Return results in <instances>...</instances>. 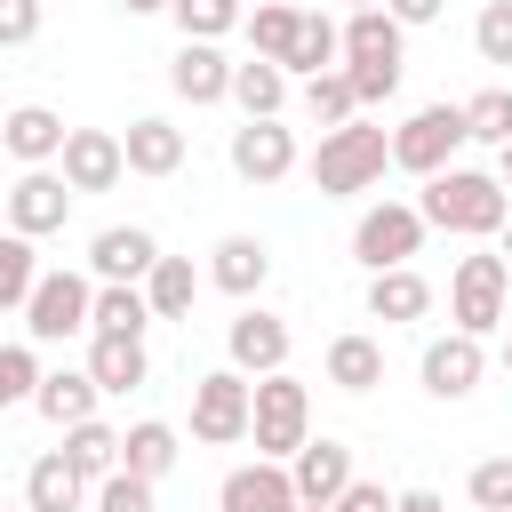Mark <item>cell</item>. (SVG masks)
<instances>
[{"instance_id":"cell-42","label":"cell","mask_w":512,"mask_h":512,"mask_svg":"<svg viewBox=\"0 0 512 512\" xmlns=\"http://www.w3.org/2000/svg\"><path fill=\"white\" fill-rule=\"evenodd\" d=\"M32 32H40V0H0V40L24 48Z\"/></svg>"},{"instance_id":"cell-20","label":"cell","mask_w":512,"mask_h":512,"mask_svg":"<svg viewBox=\"0 0 512 512\" xmlns=\"http://www.w3.org/2000/svg\"><path fill=\"white\" fill-rule=\"evenodd\" d=\"M128 176H176L184 168V128L176 120H160V112H144V120H128Z\"/></svg>"},{"instance_id":"cell-2","label":"cell","mask_w":512,"mask_h":512,"mask_svg":"<svg viewBox=\"0 0 512 512\" xmlns=\"http://www.w3.org/2000/svg\"><path fill=\"white\" fill-rule=\"evenodd\" d=\"M384 160H392V136L368 128V120H344V128H320L312 184H320V200H352V192H368L384 176Z\"/></svg>"},{"instance_id":"cell-49","label":"cell","mask_w":512,"mask_h":512,"mask_svg":"<svg viewBox=\"0 0 512 512\" xmlns=\"http://www.w3.org/2000/svg\"><path fill=\"white\" fill-rule=\"evenodd\" d=\"M504 376H512V336H504Z\"/></svg>"},{"instance_id":"cell-7","label":"cell","mask_w":512,"mask_h":512,"mask_svg":"<svg viewBox=\"0 0 512 512\" xmlns=\"http://www.w3.org/2000/svg\"><path fill=\"white\" fill-rule=\"evenodd\" d=\"M16 320H24V336H32V344H64V336L96 328V280H88V272H48Z\"/></svg>"},{"instance_id":"cell-17","label":"cell","mask_w":512,"mask_h":512,"mask_svg":"<svg viewBox=\"0 0 512 512\" xmlns=\"http://www.w3.org/2000/svg\"><path fill=\"white\" fill-rule=\"evenodd\" d=\"M64 120L48 112V104H16L8 120H0V144H8V160H24V168H48V160H64Z\"/></svg>"},{"instance_id":"cell-33","label":"cell","mask_w":512,"mask_h":512,"mask_svg":"<svg viewBox=\"0 0 512 512\" xmlns=\"http://www.w3.org/2000/svg\"><path fill=\"white\" fill-rule=\"evenodd\" d=\"M120 464H128V472H144V480H160V472L176 464V424H160V416L128 424V440H120Z\"/></svg>"},{"instance_id":"cell-29","label":"cell","mask_w":512,"mask_h":512,"mask_svg":"<svg viewBox=\"0 0 512 512\" xmlns=\"http://www.w3.org/2000/svg\"><path fill=\"white\" fill-rule=\"evenodd\" d=\"M120 440H128V432H112V424H96V416H88V424H72V432H64V456H72V472H80V480H112V472H120Z\"/></svg>"},{"instance_id":"cell-5","label":"cell","mask_w":512,"mask_h":512,"mask_svg":"<svg viewBox=\"0 0 512 512\" xmlns=\"http://www.w3.org/2000/svg\"><path fill=\"white\" fill-rule=\"evenodd\" d=\"M456 144H472L464 104H424V112H408V120L392 128V168H408V176H440V168L456 160Z\"/></svg>"},{"instance_id":"cell-28","label":"cell","mask_w":512,"mask_h":512,"mask_svg":"<svg viewBox=\"0 0 512 512\" xmlns=\"http://www.w3.org/2000/svg\"><path fill=\"white\" fill-rule=\"evenodd\" d=\"M80 496H88V480L72 472V456L56 448V456H40L32 472H24V504L32 512H80Z\"/></svg>"},{"instance_id":"cell-44","label":"cell","mask_w":512,"mask_h":512,"mask_svg":"<svg viewBox=\"0 0 512 512\" xmlns=\"http://www.w3.org/2000/svg\"><path fill=\"white\" fill-rule=\"evenodd\" d=\"M384 8H392L400 24H440V8H448V0H384Z\"/></svg>"},{"instance_id":"cell-30","label":"cell","mask_w":512,"mask_h":512,"mask_svg":"<svg viewBox=\"0 0 512 512\" xmlns=\"http://www.w3.org/2000/svg\"><path fill=\"white\" fill-rule=\"evenodd\" d=\"M144 296H152V312H160V320H192V296H200L192 256H160V264H152V280H144Z\"/></svg>"},{"instance_id":"cell-27","label":"cell","mask_w":512,"mask_h":512,"mask_svg":"<svg viewBox=\"0 0 512 512\" xmlns=\"http://www.w3.org/2000/svg\"><path fill=\"white\" fill-rule=\"evenodd\" d=\"M328 384H336V392H376V384H384V344L360 336V328L336 336V344H328Z\"/></svg>"},{"instance_id":"cell-41","label":"cell","mask_w":512,"mask_h":512,"mask_svg":"<svg viewBox=\"0 0 512 512\" xmlns=\"http://www.w3.org/2000/svg\"><path fill=\"white\" fill-rule=\"evenodd\" d=\"M472 504H480V512H512V456L472 464Z\"/></svg>"},{"instance_id":"cell-45","label":"cell","mask_w":512,"mask_h":512,"mask_svg":"<svg viewBox=\"0 0 512 512\" xmlns=\"http://www.w3.org/2000/svg\"><path fill=\"white\" fill-rule=\"evenodd\" d=\"M400 512H448V504H440L432 488H400Z\"/></svg>"},{"instance_id":"cell-8","label":"cell","mask_w":512,"mask_h":512,"mask_svg":"<svg viewBox=\"0 0 512 512\" xmlns=\"http://www.w3.org/2000/svg\"><path fill=\"white\" fill-rule=\"evenodd\" d=\"M424 208H408V200H384V208H368L360 224H352V256L368 264V272H392V264H408L416 248H424Z\"/></svg>"},{"instance_id":"cell-40","label":"cell","mask_w":512,"mask_h":512,"mask_svg":"<svg viewBox=\"0 0 512 512\" xmlns=\"http://www.w3.org/2000/svg\"><path fill=\"white\" fill-rule=\"evenodd\" d=\"M96 512H152V480L120 464L112 480H96Z\"/></svg>"},{"instance_id":"cell-47","label":"cell","mask_w":512,"mask_h":512,"mask_svg":"<svg viewBox=\"0 0 512 512\" xmlns=\"http://www.w3.org/2000/svg\"><path fill=\"white\" fill-rule=\"evenodd\" d=\"M496 176H504V184H512V144H496Z\"/></svg>"},{"instance_id":"cell-6","label":"cell","mask_w":512,"mask_h":512,"mask_svg":"<svg viewBox=\"0 0 512 512\" xmlns=\"http://www.w3.org/2000/svg\"><path fill=\"white\" fill-rule=\"evenodd\" d=\"M504 296H512V256H464L456 280H448V320L464 336H496L504 328Z\"/></svg>"},{"instance_id":"cell-34","label":"cell","mask_w":512,"mask_h":512,"mask_svg":"<svg viewBox=\"0 0 512 512\" xmlns=\"http://www.w3.org/2000/svg\"><path fill=\"white\" fill-rule=\"evenodd\" d=\"M336 56H344V24H328V16H312L304 8V32H296V48H288V72H336Z\"/></svg>"},{"instance_id":"cell-39","label":"cell","mask_w":512,"mask_h":512,"mask_svg":"<svg viewBox=\"0 0 512 512\" xmlns=\"http://www.w3.org/2000/svg\"><path fill=\"white\" fill-rule=\"evenodd\" d=\"M472 48H480V64H512V0H488V8H480Z\"/></svg>"},{"instance_id":"cell-12","label":"cell","mask_w":512,"mask_h":512,"mask_svg":"<svg viewBox=\"0 0 512 512\" xmlns=\"http://www.w3.org/2000/svg\"><path fill=\"white\" fill-rule=\"evenodd\" d=\"M56 168L72 176V192H112V184L128 176V144H120L112 128H72Z\"/></svg>"},{"instance_id":"cell-4","label":"cell","mask_w":512,"mask_h":512,"mask_svg":"<svg viewBox=\"0 0 512 512\" xmlns=\"http://www.w3.org/2000/svg\"><path fill=\"white\" fill-rule=\"evenodd\" d=\"M256 456H272V464H288L304 440H312V392L288 376V368H272V376H256Z\"/></svg>"},{"instance_id":"cell-19","label":"cell","mask_w":512,"mask_h":512,"mask_svg":"<svg viewBox=\"0 0 512 512\" xmlns=\"http://www.w3.org/2000/svg\"><path fill=\"white\" fill-rule=\"evenodd\" d=\"M288 472H296V496H304V504H336V496L352 488V448H344V440H304V448L288 456Z\"/></svg>"},{"instance_id":"cell-46","label":"cell","mask_w":512,"mask_h":512,"mask_svg":"<svg viewBox=\"0 0 512 512\" xmlns=\"http://www.w3.org/2000/svg\"><path fill=\"white\" fill-rule=\"evenodd\" d=\"M128 16H160V8H176V0H120Z\"/></svg>"},{"instance_id":"cell-15","label":"cell","mask_w":512,"mask_h":512,"mask_svg":"<svg viewBox=\"0 0 512 512\" xmlns=\"http://www.w3.org/2000/svg\"><path fill=\"white\" fill-rule=\"evenodd\" d=\"M296 168V136L280 128V120H248V128H232V176H248V184H280Z\"/></svg>"},{"instance_id":"cell-38","label":"cell","mask_w":512,"mask_h":512,"mask_svg":"<svg viewBox=\"0 0 512 512\" xmlns=\"http://www.w3.org/2000/svg\"><path fill=\"white\" fill-rule=\"evenodd\" d=\"M0 400H40V360H32V336H16L0 352Z\"/></svg>"},{"instance_id":"cell-43","label":"cell","mask_w":512,"mask_h":512,"mask_svg":"<svg viewBox=\"0 0 512 512\" xmlns=\"http://www.w3.org/2000/svg\"><path fill=\"white\" fill-rule=\"evenodd\" d=\"M336 512H400V496H384V480H352L336 496Z\"/></svg>"},{"instance_id":"cell-48","label":"cell","mask_w":512,"mask_h":512,"mask_svg":"<svg viewBox=\"0 0 512 512\" xmlns=\"http://www.w3.org/2000/svg\"><path fill=\"white\" fill-rule=\"evenodd\" d=\"M496 240H504V256H512V224H504V232H496Z\"/></svg>"},{"instance_id":"cell-18","label":"cell","mask_w":512,"mask_h":512,"mask_svg":"<svg viewBox=\"0 0 512 512\" xmlns=\"http://www.w3.org/2000/svg\"><path fill=\"white\" fill-rule=\"evenodd\" d=\"M208 280H216L224 296H256V288L272 280V248H264L256 232H224V240L208 248Z\"/></svg>"},{"instance_id":"cell-3","label":"cell","mask_w":512,"mask_h":512,"mask_svg":"<svg viewBox=\"0 0 512 512\" xmlns=\"http://www.w3.org/2000/svg\"><path fill=\"white\" fill-rule=\"evenodd\" d=\"M248 432H256V384H248L240 368L192 376V440L232 448V440H248Z\"/></svg>"},{"instance_id":"cell-31","label":"cell","mask_w":512,"mask_h":512,"mask_svg":"<svg viewBox=\"0 0 512 512\" xmlns=\"http://www.w3.org/2000/svg\"><path fill=\"white\" fill-rule=\"evenodd\" d=\"M296 32H304V8H288V0H256V16H248V48H256V56L288 64Z\"/></svg>"},{"instance_id":"cell-9","label":"cell","mask_w":512,"mask_h":512,"mask_svg":"<svg viewBox=\"0 0 512 512\" xmlns=\"http://www.w3.org/2000/svg\"><path fill=\"white\" fill-rule=\"evenodd\" d=\"M72 176L64 168H24L16 184H8V232H64V216H72Z\"/></svg>"},{"instance_id":"cell-32","label":"cell","mask_w":512,"mask_h":512,"mask_svg":"<svg viewBox=\"0 0 512 512\" xmlns=\"http://www.w3.org/2000/svg\"><path fill=\"white\" fill-rule=\"evenodd\" d=\"M40 280H48V272H40V256H32V232H8V240H0V304L24 312Z\"/></svg>"},{"instance_id":"cell-26","label":"cell","mask_w":512,"mask_h":512,"mask_svg":"<svg viewBox=\"0 0 512 512\" xmlns=\"http://www.w3.org/2000/svg\"><path fill=\"white\" fill-rule=\"evenodd\" d=\"M88 368H96L104 392H136L152 376V352H144V336H96L88 344Z\"/></svg>"},{"instance_id":"cell-25","label":"cell","mask_w":512,"mask_h":512,"mask_svg":"<svg viewBox=\"0 0 512 512\" xmlns=\"http://www.w3.org/2000/svg\"><path fill=\"white\" fill-rule=\"evenodd\" d=\"M232 104H240L248 120H280V104H288V64L248 56V64L232 72Z\"/></svg>"},{"instance_id":"cell-13","label":"cell","mask_w":512,"mask_h":512,"mask_svg":"<svg viewBox=\"0 0 512 512\" xmlns=\"http://www.w3.org/2000/svg\"><path fill=\"white\" fill-rule=\"evenodd\" d=\"M224 352H232V368H240V376H272V368H288V320L248 304V312L224 328Z\"/></svg>"},{"instance_id":"cell-24","label":"cell","mask_w":512,"mask_h":512,"mask_svg":"<svg viewBox=\"0 0 512 512\" xmlns=\"http://www.w3.org/2000/svg\"><path fill=\"white\" fill-rule=\"evenodd\" d=\"M160 312L144 296V280H96V336H144Z\"/></svg>"},{"instance_id":"cell-36","label":"cell","mask_w":512,"mask_h":512,"mask_svg":"<svg viewBox=\"0 0 512 512\" xmlns=\"http://www.w3.org/2000/svg\"><path fill=\"white\" fill-rule=\"evenodd\" d=\"M168 16H176L184 40H224V32L240 24V0H176Z\"/></svg>"},{"instance_id":"cell-10","label":"cell","mask_w":512,"mask_h":512,"mask_svg":"<svg viewBox=\"0 0 512 512\" xmlns=\"http://www.w3.org/2000/svg\"><path fill=\"white\" fill-rule=\"evenodd\" d=\"M480 368H488V352H480V336H464V328H448V336H432L424 344V392L432 400H464V392H480Z\"/></svg>"},{"instance_id":"cell-11","label":"cell","mask_w":512,"mask_h":512,"mask_svg":"<svg viewBox=\"0 0 512 512\" xmlns=\"http://www.w3.org/2000/svg\"><path fill=\"white\" fill-rule=\"evenodd\" d=\"M296 504H304V496H296V472L272 464V456L224 472V488H216V512H296Z\"/></svg>"},{"instance_id":"cell-1","label":"cell","mask_w":512,"mask_h":512,"mask_svg":"<svg viewBox=\"0 0 512 512\" xmlns=\"http://www.w3.org/2000/svg\"><path fill=\"white\" fill-rule=\"evenodd\" d=\"M416 208H424V224H440L456 240H496L512 224V184L488 168H440V176H424Z\"/></svg>"},{"instance_id":"cell-35","label":"cell","mask_w":512,"mask_h":512,"mask_svg":"<svg viewBox=\"0 0 512 512\" xmlns=\"http://www.w3.org/2000/svg\"><path fill=\"white\" fill-rule=\"evenodd\" d=\"M304 112H312L320 128L360 120V88H352V72H312V80H304Z\"/></svg>"},{"instance_id":"cell-23","label":"cell","mask_w":512,"mask_h":512,"mask_svg":"<svg viewBox=\"0 0 512 512\" xmlns=\"http://www.w3.org/2000/svg\"><path fill=\"white\" fill-rule=\"evenodd\" d=\"M400 40H408V24H400L392 8H352V24H344V64H400Z\"/></svg>"},{"instance_id":"cell-16","label":"cell","mask_w":512,"mask_h":512,"mask_svg":"<svg viewBox=\"0 0 512 512\" xmlns=\"http://www.w3.org/2000/svg\"><path fill=\"white\" fill-rule=\"evenodd\" d=\"M152 264H160V240L144 224H104L88 240V272L96 280H152Z\"/></svg>"},{"instance_id":"cell-52","label":"cell","mask_w":512,"mask_h":512,"mask_svg":"<svg viewBox=\"0 0 512 512\" xmlns=\"http://www.w3.org/2000/svg\"><path fill=\"white\" fill-rule=\"evenodd\" d=\"M24 512H32V504H24Z\"/></svg>"},{"instance_id":"cell-21","label":"cell","mask_w":512,"mask_h":512,"mask_svg":"<svg viewBox=\"0 0 512 512\" xmlns=\"http://www.w3.org/2000/svg\"><path fill=\"white\" fill-rule=\"evenodd\" d=\"M432 312V280L416 264H392V272H368V320H424Z\"/></svg>"},{"instance_id":"cell-22","label":"cell","mask_w":512,"mask_h":512,"mask_svg":"<svg viewBox=\"0 0 512 512\" xmlns=\"http://www.w3.org/2000/svg\"><path fill=\"white\" fill-rule=\"evenodd\" d=\"M96 392H104L96 368H56V376H40V400H32V408H40L56 432H72V424L96 416Z\"/></svg>"},{"instance_id":"cell-14","label":"cell","mask_w":512,"mask_h":512,"mask_svg":"<svg viewBox=\"0 0 512 512\" xmlns=\"http://www.w3.org/2000/svg\"><path fill=\"white\" fill-rule=\"evenodd\" d=\"M232 72H240V64H224L216 40H184V48L168 56V88H176L184 104H224V96H232Z\"/></svg>"},{"instance_id":"cell-50","label":"cell","mask_w":512,"mask_h":512,"mask_svg":"<svg viewBox=\"0 0 512 512\" xmlns=\"http://www.w3.org/2000/svg\"><path fill=\"white\" fill-rule=\"evenodd\" d=\"M296 512H336V504H296Z\"/></svg>"},{"instance_id":"cell-51","label":"cell","mask_w":512,"mask_h":512,"mask_svg":"<svg viewBox=\"0 0 512 512\" xmlns=\"http://www.w3.org/2000/svg\"><path fill=\"white\" fill-rule=\"evenodd\" d=\"M352 8H384V0H352Z\"/></svg>"},{"instance_id":"cell-37","label":"cell","mask_w":512,"mask_h":512,"mask_svg":"<svg viewBox=\"0 0 512 512\" xmlns=\"http://www.w3.org/2000/svg\"><path fill=\"white\" fill-rule=\"evenodd\" d=\"M464 120H472L480 144H512V88H480V96H464Z\"/></svg>"}]
</instances>
